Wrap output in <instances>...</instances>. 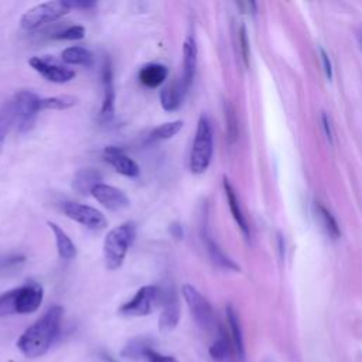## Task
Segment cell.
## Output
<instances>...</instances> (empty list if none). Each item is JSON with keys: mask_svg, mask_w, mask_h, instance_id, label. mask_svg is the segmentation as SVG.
Wrapping results in <instances>:
<instances>
[{"mask_svg": "<svg viewBox=\"0 0 362 362\" xmlns=\"http://www.w3.org/2000/svg\"><path fill=\"white\" fill-rule=\"evenodd\" d=\"M62 315L64 308L61 305L49 307L18 337L16 342L17 349L30 359H35L47 354L59 334Z\"/></svg>", "mask_w": 362, "mask_h": 362, "instance_id": "1", "label": "cell"}, {"mask_svg": "<svg viewBox=\"0 0 362 362\" xmlns=\"http://www.w3.org/2000/svg\"><path fill=\"white\" fill-rule=\"evenodd\" d=\"M44 298V288L37 281H27L0 294V317L35 313Z\"/></svg>", "mask_w": 362, "mask_h": 362, "instance_id": "2", "label": "cell"}, {"mask_svg": "<svg viewBox=\"0 0 362 362\" xmlns=\"http://www.w3.org/2000/svg\"><path fill=\"white\" fill-rule=\"evenodd\" d=\"M137 233V226L133 221H126L110 229L103 240V260L107 270H116L123 264V260L133 245Z\"/></svg>", "mask_w": 362, "mask_h": 362, "instance_id": "3", "label": "cell"}, {"mask_svg": "<svg viewBox=\"0 0 362 362\" xmlns=\"http://www.w3.org/2000/svg\"><path fill=\"white\" fill-rule=\"evenodd\" d=\"M214 153V132L209 119L201 115L189 153V170L192 174H202L211 164Z\"/></svg>", "mask_w": 362, "mask_h": 362, "instance_id": "4", "label": "cell"}, {"mask_svg": "<svg viewBox=\"0 0 362 362\" xmlns=\"http://www.w3.org/2000/svg\"><path fill=\"white\" fill-rule=\"evenodd\" d=\"M182 297L187 301L189 313L195 321V324L206 332H218L219 325L216 324L215 313L211 303L191 284H184L181 288Z\"/></svg>", "mask_w": 362, "mask_h": 362, "instance_id": "5", "label": "cell"}, {"mask_svg": "<svg viewBox=\"0 0 362 362\" xmlns=\"http://www.w3.org/2000/svg\"><path fill=\"white\" fill-rule=\"evenodd\" d=\"M69 6L66 0H52L40 3L31 8H28L20 18V25L25 31L37 30L38 27L57 21L62 16L69 11Z\"/></svg>", "mask_w": 362, "mask_h": 362, "instance_id": "6", "label": "cell"}, {"mask_svg": "<svg viewBox=\"0 0 362 362\" xmlns=\"http://www.w3.org/2000/svg\"><path fill=\"white\" fill-rule=\"evenodd\" d=\"M163 293L157 286H143L136 294L120 305L119 314L124 317H144L153 313L157 304L161 301Z\"/></svg>", "mask_w": 362, "mask_h": 362, "instance_id": "7", "label": "cell"}, {"mask_svg": "<svg viewBox=\"0 0 362 362\" xmlns=\"http://www.w3.org/2000/svg\"><path fill=\"white\" fill-rule=\"evenodd\" d=\"M40 99L41 98L31 90H20L10 99L14 107L18 132H27L33 127L35 116L40 113Z\"/></svg>", "mask_w": 362, "mask_h": 362, "instance_id": "8", "label": "cell"}, {"mask_svg": "<svg viewBox=\"0 0 362 362\" xmlns=\"http://www.w3.org/2000/svg\"><path fill=\"white\" fill-rule=\"evenodd\" d=\"M61 209L66 218L81 223L82 226L90 230H102L107 226V221L105 215L96 208H92L89 205L66 201L61 205Z\"/></svg>", "mask_w": 362, "mask_h": 362, "instance_id": "9", "label": "cell"}, {"mask_svg": "<svg viewBox=\"0 0 362 362\" xmlns=\"http://www.w3.org/2000/svg\"><path fill=\"white\" fill-rule=\"evenodd\" d=\"M28 64L35 72H38L47 81L54 83H65L75 78L74 69L65 65H61L57 59H54L49 55L33 57L28 59Z\"/></svg>", "mask_w": 362, "mask_h": 362, "instance_id": "10", "label": "cell"}, {"mask_svg": "<svg viewBox=\"0 0 362 362\" xmlns=\"http://www.w3.org/2000/svg\"><path fill=\"white\" fill-rule=\"evenodd\" d=\"M102 106H100V119L110 120L115 116V86H113V72L109 58L103 59L102 64Z\"/></svg>", "mask_w": 362, "mask_h": 362, "instance_id": "11", "label": "cell"}, {"mask_svg": "<svg viewBox=\"0 0 362 362\" xmlns=\"http://www.w3.org/2000/svg\"><path fill=\"white\" fill-rule=\"evenodd\" d=\"M92 195L99 204H102L109 211H122L130 206L127 195L113 185L100 182L93 188Z\"/></svg>", "mask_w": 362, "mask_h": 362, "instance_id": "12", "label": "cell"}, {"mask_svg": "<svg viewBox=\"0 0 362 362\" xmlns=\"http://www.w3.org/2000/svg\"><path fill=\"white\" fill-rule=\"evenodd\" d=\"M181 318V305L180 301L174 293V290H170L164 294L163 300V310L158 317V329L163 334H168L178 325Z\"/></svg>", "mask_w": 362, "mask_h": 362, "instance_id": "13", "label": "cell"}, {"mask_svg": "<svg viewBox=\"0 0 362 362\" xmlns=\"http://www.w3.org/2000/svg\"><path fill=\"white\" fill-rule=\"evenodd\" d=\"M197 55H198V49H197L195 40L192 37H187L182 44V72L178 79L185 93H188L195 78Z\"/></svg>", "mask_w": 362, "mask_h": 362, "instance_id": "14", "label": "cell"}, {"mask_svg": "<svg viewBox=\"0 0 362 362\" xmlns=\"http://www.w3.org/2000/svg\"><path fill=\"white\" fill-rule=\"evenodd\" d=\"M225 318H226V334L232 346V358L235 362H243L245 361V346H243V337L242 329L239 324L238 314L235 313L232 305H228L225 310Z\"/></svg>", "mask_w": 362, "mask_h": 362, "instance_id": "15", "label": "cell"}, {"mask_svg": "<svg viewBox=\"0 0 362 362\" xmlns=\"http://www.w3.org/2000/svg\"><path fill=\"white\" fill-rule=\"evenodd\" d=\"M103 157L122 175L133 178L140 174V168L137 163L133 158H130L127 154H124V151H122L115 146L105 147Z\"/></svg>", "mask_w": 362, "mask_h": 362, "instance_id": "16", "label": "cell"}, {"mask_svg": "<svg viewBox=\"0 0 362 362\" xmlns=\"http://www.w3.org/2000/svg\"><path fill=\"white\" fill-rule=\"evenodd\" d=\"M201 236H202V242L205 245V249L209 255V257L212 259L214 263H216L219 267L223 269H229V270H239V266L229 259L221 249L219 246L214 242L212 236L208 232V225H206V216H204V222H202V228H201Z\"/></svg>", "mask_w": 362, "mask_h": 362, "instance_id": "17", "label": "cell"}, {"mask_svg": "<svg viewBox=\"0 0 362 362\" xmlns=\"http://www.w3.org/2000/svg\"><path fill=\"white\" fill-rule=\"evenodd\" d=\"M102 181V174L92 167L81 168L75 173L72 178V188L81 194V195H88L92 194L93 188L100 184Z\"/></svg>", "mask_w": 362, "mask_h": 362, "instance_id": "18", "label": "cell"}, {"mask_svg": "<svg viewBox=\"0 0 362 362\" xmlns=\"http://www.w3.org/2000/svg\"><path fill=\"white\" fill-rule=\"evenodd\" d=\"M167 75H168V69L165 65L150 62L143 65L141 69L139 71V81L146 88L153 89L163 85L164 81L167 79Z\"/></svg>", "mask_w": 362, "mask_h": 362, "instance_id": "19", "label": "cell"}, {"mask_svg": "<svg viewBox=\"0 0 362 362\" xmlns=\"http://www.w3.org/2000/svg\"><path fill=\"white\" fill-rule=\"evenodd\" d=\"M48 226L49 229L52 230L54 233V238H55V245H57V252H58V256L64 260H72L76 257V246L75 243L71 240V238L66 235V232L58 226L55 222H51L48 221Z\"/></svg>", "mask_w": 362, "mask_h": 362, "instance_id": "20", "label": "cell"}, {"mask_svg": "<svg viewBox=\"0 0 362 362\" xmlns=\"http://www.w3.org/2000/svg\"><path fill=\"white\" fill-rule=\"evenodd\" d=\"M187 93L184 92L180 81L177 82H171L168 85H165L161 92H160V102H161V107L167 112H174L177 110L182 100H184V96Z\"/></svg>", "mask_w": 362, "mask_h": 362, "instance_id": "21", "label": "cell"}, {"mask_svg": "<svg viewBox=\"0 0 362 362\" xmlns=\"http://www.w3.org/2000/svg\"><path fill=\"white\" fill-rule=\"evenodd\" d=\"M223 189H225V195H226V201H228L230 214H232L235 222L238 223L239 229L242 230V233L247 238V236H249V226H247L246 219H245V215H243V212H242V209H240V205H239L236 192H235L232 184L229 182V180H228L226 177H223Z\"/></svg>", "mask_w": 362, "mask_h": 362, "instance_id": "22", "label": "cell"}, {"mask_svg": "<svg viewBox=\"0 0 362 362\" xmlns=\"http://www.w3.org/2000/svg\"><path fill=\"white\" fill-rule=\"evenodd\" d=\"M209 355L212 359L218 362L232 359V346H230L226 329H223L222 327L215 334V338L209 346Z\"/></svg>", "mask_w": 362, "mask_h": 362, "instance_id": "23", "label": "cell"}, {"mask_svg": "<svg viewBox=\"0 0 362 362\" xmlns=\"http://www.w3.org/2000/svg\"><path fill=\"white\" fill-rule=\"evenodd\" d=\"M61 59L65 64L69 65H83V66H90L93 62V55L89 49H86L85 47H79V45H74V47H68L61 52Z\"/></svg>", "mask_w": 362, "mask_h": 362, "instance_id": "24", "label": "cell"}, {"mask_svg": "<svg viewBox=\"0 0 362 362\" xmlns=\"http://www.w3.org/2000/svg\"><path fill=\"white\" fill-rule=\"evenodd\" d=\"M16 124V115L11 100L8 99L1 107H0V154L3 151V146L6 141V136L11 126Z\"/></svg>", "mask_w": 362, "mask_h": 362, "instance_id": "25", "label": "cell"}, {"mask_svg": "<svg viewBox=\"0 0 362 362\" xmlns=\"http://www.w3.org/2000/svg\"><path fill=\"white\" fill-rule=\"evenodd\" d=\"M76 98L72 95H57L51 98L40 99V112L42 110H65L76 103Z\"/></svg>", "mask_w": 362, "mask_h": 362, "instance_id": "26", "label": "cell"}, {"mask_svg": "<svg viewBox=\"0 0 362 362\" xmlns=\"http://www.w3.org/2000/svg\"><path fill=\"white\" fill-rule=\"evenodd\" d=\"M315 209H317V215H318L320 222H321L322 228L325 229L327 235L331 236L332 239H338L341 236V230H339V226H338L335 218L332 216V214L321 204H317Z\"/></svg>", "mask_w": 362, "mask_h": 362, "instance_id": "27", "label": "cell"}, {"mask_svg": "<svg viewBox=\"0 0 362 362\" xmlns=\"http://www.w3.org/2000/svg\"><path fill=\"white\" fill-rule=\"evenodd\" d=\"M182 124H184L182 120H173V122L158 124L157 127H154L151 130L150 139L151 140H168L180 133V130L182 129Z\"/></svg>", "mask_w": 362, "mask_h": 362, "instance_id": "28", "label": "cell"}, {"mask_svg": "<svg viewBox=\"0 0 362 362\" xmlns=\"http://www.w3.org/2000/svg\"><path fill=\"white\" fill-rule=\"evenodd\" d=\"M153 346V342L148 338L144 337H139V338H133L130 342H127V345L123 348L122 355L126 358H143L144 352Z\"/></svg>", "mask_w": 362, "mask_h": 362, "instance_id": "29", "label": "cell"}, {"mask_svg": "<svg viewBox=\"0 0 362 362\" xmlns=\"http://www.w3.org/2000/svg\"><path fill=\"white\" fill-rule=\"evenodd\" d=\"M225 122H226V137L232 144L238 140V119L233 107L229 103H225Z\"/></svg>", "mask_w": 362, "mask_h": 362, "instance_id": "30", "label": "cell"}, {"mask_svg": "<svg viewBox=\"0 0 362 362\" xmlns=\"http://www.w3.org/2000/svg\"><path fill=\"white\" fill-rule=\"evenodd\" d=\"M85 37V28L82 25H69L61 30L54 35L57 40H68V41H75V40H82Z\"/></svg>", "mask_w": 362, "mask_h": 362, "instance_id": "31", "label": "cell"}, {"mask_svg": "<svg viewBox=\"0 0 362 362\" xmlns=\"http://www.w3.org/2000/svg\"><path fill=\"white\" fill-rule=\"evenodd\" d=\"M143 358H144L147 362H180L175 356L161 354V352H158L154 346H150V348L144 352Z\"/></svg>", "mask_w": 362, "mask_h": 362, "instance_id": "32", "label": "cell"}, {"mask_svg": "<svg viewBox=\"0 0 362 362\" xmlns=\"http://www.w3.org/2000/svg\"><path fill=\"white\" fill-rule=\"evenodd\" d=\"M239 45H240V54H242L243 62L246 66H249V41H247L246 27L243 24L239 28Z\"/></svg>", "mask_w": 362, "mask_h": 362, "instance_id": "33", "label": "cell"}, {"mask_svg": "<svg viewBox=\"0 0 362 362\" xmlns=\"http://www.w3.org/2000/svg\"><path fill=\"white\" fill-rule=\"evenodd\" d=\"M69 8H92L96 6V1H88V0H66Z\"/></svg>", "mask_w": 362, "mask_h": 362, "instance_id": "34", "label": "cell"}, {"mask_svg": "<svg viewBox=\"0 0 362 362\" xmlns=\"http://www.w3.org/2000/svg\"><path fill=\"white\" fill-rule=\"evenodd\" d=\"M320 54H321V59H322V66H324V72L327 75L328 79L332 78V66H331V61L328 58V54L324 51V48L320 47Z\"/></svg>", "mask_w": 362, "mask_h": 362, "instance_id": "35", "label": "cell"}, {"mask_svg": "<svg viewBox=\"0 0 362 362\" xmlns=\"http://www.w3.org/2000/svg\"><path fill=\"white\" fill-rule=\"evenodd\" d=\"M236 6L239 7L240 13H243V14H255L256 8H257L255 1H238Z\"/></svg>", "mask_w": 362, "mask_h": 362, "instance_id": "36", "label": "cell"}, {"mask_svg": "<svg viewBox=\"0 0 362 362\" xmlns=\"http://www.w3.org/2000/svg\"><path fill=\"white\" fill-rule=\"evenodd\" d=\"M168 232H170V235H171V238H174V239H181L182 236H184V230H182V226H181V223H178V222H174V223H171L170 225V228H168Z\"/></svg>", "mask_w": 362, "mask_h": 362, "instance_id": "37", "label": "cell"}, {"mask_svg": "<svg viewBox=\"0 0 362 362\" xmlns=\"http://www.w3.org/2000/svg\"><path fill=\"white\" fill-rule=\"evenodd\" d=\"M321 119H322V126H324V130H325V136H327L328 141H329V143H332V130H331L329 119H328V116H327L325 113H322Z\"/></svg>", "mask_w": 362, "mask_h": 362, "instance_id": "38", "label": "cell"}, {"mask_svg": "<svg viewBox=\"0 0 362 362\" xmlns=\"http://www.w3.org/2000/svg\"><path fill=\"white\" fill-rule=\"evenodd\" d=\"M103 359L106 361V362H116L113 358H110L109 355H103Z\"/></svg>", "mask_w": 362, "mask_h": 362, "instance_id": "39", "label": "cell"}]
</instances>
